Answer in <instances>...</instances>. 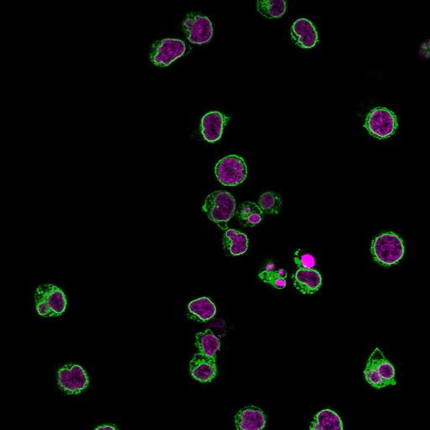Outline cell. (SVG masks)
<instances>
[{
  "mask_svg": "<svg viewBox=\"0 0 430 430\" xmlns=\"http://www.w3.org/2000/svg\"><path fill=\"white\" fill-rule=\"evenodd\" d=\"M371 251L373 258L384 267L397 264L405 253L402 239L393 232L384 233L376 237L372 242Z\"/></svg>",
  "mask_w": 430,
  "mask_h": 430,
  "instance_id": "obj_1",
  "label": "cell"
},
{
  "mask_svg": "<svg viewBox=\"0 0 430 430\" xmlns=\"http://www.w3.org/2000/svg\"><path fill=\"white\" fill-rule=\"evenodd\" d=\"M203 210L220 229H227L228 221L236 212V201L229 193L217 191L206 198Z\"/></svg>",
  "mask_w": 430,
  "mask_h": 430,
  "instance_id": "obj_2",
  "label": "cell"
},
{
  "mask_svg": "<svg viewBox=\"0 0 430 430\" xmlns=\"http://www.w3.org/2000/svg\"><path fill=\"white\" fill-rule=\"evenodd\" d=\"M37 311L44 317H56L64 314L67 298L63 291L54 284L39 286L34 294Z\"/></svg>",
  "mask_w": 430,
  "mask_h": 430,
  "instance_id": "obj_3",
  "label": "cell"
},
{
  "mask_svg": "<svg viewBox=\"0 0 430 430\" xmlns=\"http://www.w3.org/2000/svg\"><path fill=\"white\" fill-rule=\"evenodd\" d=\"M398 120L393 111L379 107L367 116L365 127L372 137L386 139L392 137L398 128Z\"/></svg>",
  "mask_w": 430,
  "mask_h": 430,
  "instance_id": "obj_4",
  "label": "cell"
},
{
  "mask_svg": "<svg viewBox=\"0 0 430 430\" xmlns=\"http://www.w3.org/2000/svg\"><path fill=\"white\" fill-rule=\"evenodd\" d=\"M215 175L221 184L237 186L246 180L247 167L244 159L236 155L221 159L215 167Z\"/></svg>",
  "mask_w": 430,
  "mask_h": 430,
  "instance_id": "obj_5",
  "label": "cell"
},
{
  "mask_svg": "<svg viewBox=\"0 0 430 430\" xmlns=\"http://www.w3.org/2000/svg\"><path fill=\"white\" fill-rule=\"evenodd\" d=\"M59 388L68 394H80L88 388L89 377L84 368L69 364L58 371Z\"/></svg>",
  "mask_w": 430,
  "mask_h": 430,
  "instance_id": "obj_6",
  "label": "cell"
},
{
  "mask_svg": "<svg viewBox=\"0 0 430 430\" xmlns=\"http://www.w3.org/2000/svg\"><path fill=\"white\" fill-rule=\"evenodd\" d=\"M184 26L189 41L194 44H205L211 40L214 32L210 20L205 16L189 15Z\"/></svg>",
  "mask_w": 430,
  "mask_h": 430,
  "instance_id": "obj_7",
  "label": "cell"
},
{
  "mask_svg": "<svg viewBox=\"0 0 430 430\" xmlns=\"http://www.w3.org/2000/svg\"><path fill=\"white\" fill-rule=\"evenodd\" d=\"M185 43L177 39H164L156 47L152 62L158 66L167 67L185 53Z\"/></svg>",
  "mask_w": 430,
  "mask_h": 430,
  "instance_id": "obj_8",
  "label": "cell"
},
{
  "mask_svg": "<svg viewBox=\"0 0 430 430\" xmlns=\"http://www.w3.org/2000/svg\"><path fill=\"white\" fill-rule=\"evenodd\" d=\"M190 372L195 380L202 384L212 381L217 374L215 358L201 353L195 355L190 362Z\"/></svg>",
  "mask_w": 430,
  "mask_h": 430,
  "instance_id": "obj_9",
  "label": "cell"
},
{
  "mask_svg": "<svg viewBox=\"0 0 430 430\" xmlns=\"http://www.w3.org/2000/svg\"><path fill=\"white\" fill-rule=\"evenodd\" d=\"M234 423L237 430H263L266 427L267 418L260 408L249 406L237 412Z\"/></svg>",
  "mask_w": 430,
  "mask_h": 430,
  "instance_id": "obj_10",
  "label": "cell"
},
{
  "mask_svg": "<svg viewBox=\"0 0 430 430\" xmlns=\"http://www.w3.org/2000/svg\"><path fill=\"white\" fill-rule=\"evenodd\" d=\"M291 34L294 42L302 49H312L318 42V33L315 25L307 19H299L293 23Z\"/></svg>",
  "mask_w": 430,
  "mask_h": 430,
  "instance_id": "obj_11",
  "label": "cell"
},
{
  "mask_svg": "<svg viewBox=\"0 0 430 430\" xmlns=\"http://www.w3.org/2000/svg\"><path fill=\"white\" fill-rule=\"evenodd\" d=\"M227 118L218 111L208 113L201 120V132L208 142L214 143L222 137Z\"/></svg>",
  "mask_w": 430,
  "mask_h": 430,
  "instance_id": "obj_12",
  "label": "cell"
},
{
  "mask_svg": "<svg viewBox=\"0 0 430 430\" xmlns=\"http://www.w3.org/2000/svg\"><path fill=\"white\" fill-rule=\"evenodd\" d=\"M294 286L303 294H312L322 285V277L314 269H301L293 275Z\"/></svg>",
  "mask_w": 430,
  "mask_h": 430,
  "instance_id": "obj_13",
  "label": "cell"
},
{
  "mask_svg": "<svg viewBox=\"0 0 430 430\" xmlns=\"http://www.w3.org/2000/svg\"><path fill=\"white\" fill-rule=\"evenodd\" d=\"M367 363L372 365L374 370L388 386L397 384L395 380V369L392 363L386 360L384 353L379 348H376L369 358Z\"/></svg>",
  "mask_w": 430,
  "mask_h": 430,
  "instance_id": "obj_14",
  "label": "cell"
},
{
  "mask_svg": "<svg viewBox=\"0 0 430 430\" xmlns=\"http://www.w3.org/2000/svg\"><path fill=\"white\" fill-rule=\"evenodd\" d=\"M189 318L198 322H206L216 314V307L210 298L195 299L188 306Z\"/></svg>",
  "mask_w": 430,
  "mask_h": 430,
  "instance_id": "obj_15",
  "label": "cell"
},
{
  "mask_svg": "<svg viewBox=\"0 0 430 430\" xmlns=\"http://www.w3.org/2000/svg\"><path fill=\"white\" fill-rule=\"evenodd\" d=\"M310 430H343L342 420L333 410H321L312 419Z\"/></svg>",
  "mask_w": 430,
  "mask_h": 430,
  "instance_id": "obj_16",
  "label": "cell"
},
{
  "mask_svg": "<svg viewBox=\"0 0 430 430\" xmlns=\"http://www.w3.org/2000/svg\"><path fill=\"white\" fill-rule=\"evenodd\" d=\"M248 238L236 229H227L224 234V248L233 255H242L248 249Z\"/></svg>",
  "mask_w": 430,
  "mask_h": 430,
  "instance_id": "obj_17",
  "label": "cell"
},
{
  "mask_svg": "<svg viewBox=\"0 0 430 430\" xmlns=\"http://www.w3.org/2000/svg\"><path fill=\"white\" fill-rule=\"evenodd\" d=\"M260 208L254 203L244 202L237 208L239 221L246 227H254L263 220V215Z\"/></svg>",
  "mask_w": 430,
  "mask_h": 430,
  "instance_id": "obj_18",
  "label": "cell"
},
{
  "mask_svg": "<svg viewBox=\"0 0 430 430\" xmlns=\"http://www.w3.org/2000/svg\"><path fill=\"white\" fill-rule=\"evenodd\" d=\"M196 340V346L201 354L215 358L217 351L220 349V341L210 329L197 334Z\"/></svg>",
  "mask_w": 430,
  "mask_h": 430,
  "instance_id": "obj_19",
  "label": "cell"
},
{
  "mask_svg": "<svg viewBox=\"0 0 430 430\" xmlns=\"http://www.w3.org/2000/svg\"><path fill=\"white\" fill-rule=\"evenodd\" d=\"M286 3L285 1H273L263 0L258 2V11L268 19L280 18L285 14Z\"/></svg>",
  "mask_w": 430,
  "mask_h": 430,
  "instance_id": "obj_20",
  "label": "cell"
},
{
  "mask_svg": "<svg viewBox=\"0 0 430 430\" xmlns=\"http://www.w3.org/2000/svg\"><path fill=\"white\" fill-rule=\"evenodd\" d=\"M259 279L277 289H284L286 286V272L284 269L275 271L274 267H267V270L260 273Z\"/></svg>",
  "mask_w": 430,
  "mask_h": 430,
  "instance_id": "obj_21",
  "label": "cell"
},
{
  "mask_svg": "<svg viewBox=\"0 0 430 430\" xmlns=\"http://www.w3.org/2000/svg\"><path fill=\"white\" fill-rule=\"evenodd\" d=\"M258 204L260 210L266 214L276 215L279 214L281 211L282 201L279 195L272 192H267L260 195Z\"/></svg>",
  "mask_w": 430,
  "mask_h": 430,
  "instance_id": "obj_22",
  "label": "cell"
},
{
  "mask_svg": "<svg viewBox=\"0 0 430 430\" xmlns=\"http://www.w3.org/2000/svg\"><path fill=\"white\" fill-rule=\"evenodd\" d=\"M365 379L367 381L368 384L377 389H381L388 386V384L381 379V377L377 374L374 368L372 367V365L367 363L366 370L364 372Z\"/></svg>",
  "mask_w": 430,
  "mask_h": 430,
  "instance_id": "obj_23",
  "label": "cell"
},
{
  "mask_svg": "<svg viewBox=\"0 0 430 430\" xmlns=\"http://www.w3.org/2000/svg\"><path fill=\"white\" fill-rule=\"evenodd\" d=\"M294 262L301 269H314L315 266L314 256L302 250H298L295 253Z\"/></svg>",
  "mask_w": 430,
  "mask_h": 430,
  "instance_id": "obj_24",
  "label": "cell"
},
{
  "mask_svg": "<svg viewBox=\"0 0 430 430\" xmlns=\"http://www.w3.org/2000/svg\"><path fill=\"white\" fill-rule=\"evenodd\" d=\"M94 430H118L115 426H111V425H103V426H99Z\"/></svg>",
  "mask_w": 430,
  "mask_h": 430,
  "instance_id": "obj_25",
  "label": "cell"
}]
</instances>
